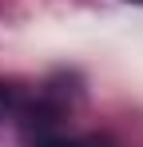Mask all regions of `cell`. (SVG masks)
<instances>
[{"instance_id": "6da1fadb", "label": "cell", "mask_w": 143, "mask_h": 147, "mask_svg": "<svg viewBox=\"0 0 143 147\" xmlns=\"http://www.w3.org/2000/svg\"><path fill=\"white\" fill-rule=\"evenodd\" d=\"M32 147H111L107 139H99V135H80V139H60V135H44V139H36Z\"/></svg>"}, {"instance_id": "7a4b0ae2", "label": "cell", "mask_w": 143, "mask_h": 147, "mask_svg": "<svg viewBox=\"0 0 143 147\" xmlns=\"http://www.w3.org/2000/svg\"><path fill=\"white\" fill-rule=\"evenodd\" d=\"M8 111H12V88H8V84H0V119H4Z\"/></svg>"}, {"instance_id": "3957f363", "label": "cell", "mask_w": 143, "mask_h": 147, "mask_svg": "<svg viewBox=\"0 0 143 147\" xmlns=\"http://www.w3.org/2000/svg\"><path fill=\"white\" fill-rule=\"evenodd\" d=\"M139 4H143V0H139Z\"/></svg>"}]
</instances>
